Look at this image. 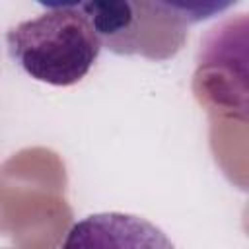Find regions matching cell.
<instances>
[{"label": "cell", "mask_w": 249, "mask_h": 249, "mask_svg": "<svg viewBox=\"0 0 249 249\" xmlns=\"http://www.w3.org/2000/svg\"><path fill=\"white\" fill-rule=\"evenodd\" d=\"M6 43L25 74L51 86L78 84L101 51L97 33L76 2L47 4L45 14L10 27Z\"/></svg>", "instance_id": "6da1fadb"}, {"label": "cell", "mask_w": 249, "mask_h": 249, "mask_svg": "<svg viewBox=\"0 0 249 249\" xmlns=\"http://www.w3.org/2000/svg\"><path fill=\"white\" fill-rule=\"evenodd\" d=\"M88 16L101 47L115 54H140L167 60L187 39L196 19L193 6L171 2H76Z\"/></svg>", "instance_id": "7a4b0ae2"}, {"label": "cell", "mask_w": 249, "mask_h": 249, "mask_svg": "<svg viewBox=\"0 0 249 249\" xmlns=\"http://www.w3.org/2000/svg\"><path fill=\"white\" fill-rule=\"evenodd\" d=\"M60 249H175L171 239L146 218L99 212L78 220Z\"/></svg>", "instance_id": "3957f363"}]
</instances>
